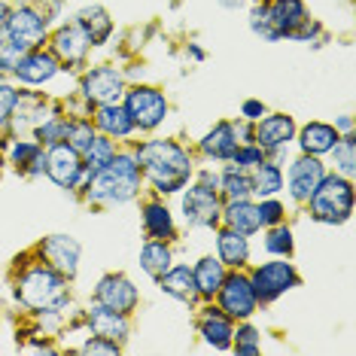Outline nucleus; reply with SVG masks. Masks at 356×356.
Here are the masks:
<instances>
[{
    "mask_svg": "<svg viewBox=\"0 0 356 356\" xmlns=\"http://www.w3.org/2000/svg\"><path fill=\"white\" fill-rule=\"evenodd\" d=\"M192 274H195V289L201 298H213L216 293H220L222 280H225V265L220 262V259L213 256H204L198 259V265L192 268Z\"/></svg>",
    "mask_w": 356,
    "mask_h": 356,
    "instance_id": "nucleus-28",
    "label": "nucleus"
},
{
    "mask_svg": "<svg viewBox=\"0 0 356 356\" xmlns=\"http://www.w3.org/2000/svg\"><path fill=\"white\" fill-rule=\"evenodd\" d=\"M125 104L122 107L128 110V116H131L134 128H140V131H152V128H159L165 122L168 116V101L165 95L159 92V88L152 86H134V88H125Z\"/></svg>",
    "mask_w": 356,
    "mask_h": 356,
    "instance_id": "nucleus-5",
    "label": "nucleus"
},
{
    "mask_svg": "<svg viewBox=\"0 0 356 356\" xmlns=\"http://www.w3.org/2000/svg\"><path fill=\"white\" fill-rule=\"evenodd\" d=\"M19 104V92L10 86V83H0V131L10 125V116Z\"/></svg>",
    "mask_w": 356,
    "mask_h": 356,
    "instance_id": "nucleus-44",
    "label": "nucleus"
},
{
    "mask_svg": "<svg viewBox=\"0 0 356 356\" xmlns=\"http://www.w3.org/2000/svg\"><path fill=\"white\" fill-rule=\"evenodd\" d=\"M15 298L28 311H37V314L61 311L67 305V277L49 268L46 262H34L15 280Z\"/></svg>",
    "mask_w": 356,
    "mask_h": 356,
    "instance_id": "nucleus-3",
    "label": "nucleus"
},
{
    "mask_svg": "<svg viewBox=\"0 0 356 356\" xmlns=\"http://www.w3.org/2000/svg\"><path fill=\"white\" fill-rule=\"evenodd\" d=\"M95 128L107 137H116V140L134 134V122L122 104H98L95 107Z\"/></svg>",
    "mask_w": 356,
    "mask_h": 356,
    "instance_id": "nucleus-23",
    "label": "nucleus"
},
{
    "mask_svg": "<svg viewBox=\"0 0 356 356\" xmlns=\"http://www.w3.org/2000/svg\"><path fill=\"white\" fill-rule=\"evenodd\" d=\"M305 204H311V216L323 225L347 222L350 213H353V183H350V177L326 174Z\"/></svg>",
    "mask_w": 356,
    "mask_h": 356,
    "instance_id": "nucleus-4",
    "label": "nucleus"
},
{
    "mask_svg": "<svg viewBox=\"0 0 356 356\" xmlns=\"http://www.w3.org/2000/svg\"><path fill=\"white\" fill-rule=\"evenodd\" d=\"M134 156H137V165H140V174L161 195L186 189L189 177L195 174L192 156L174 140H147L134 149Z\"/></svg>",
    "mask_w": 356,
    "mask_h": 356,
    "instance_id": "nucleus-1",
    "label": "nucleus"
},
{
    "mask_svg": "<svg viewBox=\"0 0 356 356\" xmlns=\"http://www.w3.org/2000/svg\"><path fill=\"white\" fill-rule=\"evenodd\" d=\"M119 350H122L119 341H110V338H101V335H92L83 347H79V353H107V356L119 353Z\"/></svg>",
    "mask_w": 356,
    "mask_h": 356,
    "instance_id": "nucleus-45",
    "label": "nucleus"
},
{
    "mask_svg": "<svg viewBox=\"0 0 356 356\" xmlns=\"http://www.w3.org/2000/svg\"><path fill=\"white\" fill-rule=\"evenodd\" d=\"M137 286L125 274H107V277L98 280L95 286V302L104 305V307H113L119 314H131L137 307Z\"/></svg>",
    "mask_w": 356,
    "mask_h": 356,
    "instance_id": "nucleus-14",
    "label": "nucleus"
},
{
    "mask_svg": "<svg viewBox=\"0 0 356 356\" xmlns=\"http://www.w3.org/2000/svg\"><path fill=\"white\" fill-rule=\"evenodd\" d=\"M265 250H268L271 256H280V259H289L293 256V232H289V225H271L268 234H265Z\"/></svg>",
    "mask_w": 356,
    "mask_h": 356,
    "instance_id": "nucleus-38",
    "label": "nucleus"
},
{
    "mask_svg": "<svg viewBox=\"0 0 356 356\" xmlns=\"http://www.w3.org/2000/svg\"><path fill=\"white\" fill-rule=\"evenodd\" d=\"M338 128L335 125H326V122H311L302 128V134H298V147L307 156H326V152L338 143Z\"/></svg>",
    "mask_w": 356,
    "mask_h": 356,
    "instance_id": "nucleus-27",
    "label": "nucleus"
},
{
    "mask_svg": "<svg viewBox=\"0 0 356 356\" xmlns=\"http://www.w3.org/2000/svg\"><path fill=\"white\" fill-rule=\"evenodd\" d=\"M3 34L15 40V43L28 46V49H37V46L46 43V15L34 10V6H19V10H10V19H6Z\"/></svg>",
    "mask_w": 356,
    "mask_h": 356,
    "instance_id": "nucleus-12",
    "label": "nucleus"
},
{
    "mask_svg": "<svg viewBox=\"0 0 356 356\" xmlns=\"http://www.w3.org/2000/svg\"><path fill=\"white\" fill-rule=\"evenodd\" d=\"M6 19H10V6H6V0H0V37H3Z\"/></svg>",
    "mask_w": 356,
    "mask_h": 356,
    "instance_id": "nucleus-48",
    "label": "nucleus"
},
{
    "mask_svg": "<svg viewBox=\"0 0 356 356\" xmlns=\"http://www.w3.org/2000/svg\"><path fill=\"white\" fill-rule=\"evenodd\" d=\"M329 156H332V165H335V174L353 177V171H356V137H353V131L338 137V143L329 149Z\"/></svg>",
    "mask_w": 356,
    "mask_h": 356,
    "instance_id": "nucleus-34",
    "label": "nucleus"
},
{
    "mask_svg": "<svg viewBox=\"0 0 356 356\" xmlns=\"http://www.w3.org/2000/svg\"><path fill=\"white\" fill-rule=\"evenodd\" d=\"M250 283L256 289V298L262 305H271L274 298H280L283 293H289L293 286H298V271L293 268V262H265L250 274Z\"/></svg>",
    "mask_w": 356,
    "mask_h": 356,
    "instance_id": "nucleus-8",
    "label": "nucleus"
},
{
    "mask_svg": "<svg viewBox=\"0 0 356 356\" xmlns=\"http://www.w3.org/2000/svg\"><path fill=\"white\" fill-rule=\"evenodd\" d=\"M198 332L201 338L213 347V350H232V338H234V326H232V317L222 314L220 307H204L198 317Z\"/></svg>",
    "mask_w": 356,
    "mask_h": 356,
    "instance_id": "nucleus-18",
    "label": "nucleus"
},
{
    "mask_svg": "<svg viewBox=\"0 0 356 356\" xmlns=\"http://www.w3.org/2000/svg\"><path fill=\"white\" fill-rule=\"evenodd\" d=\"M238 143H241V140H238V134H234V125H232V122H220V125H213L204 137H201L198 149L204 152L207 159L232 161L234 149H238Z\"/></svg>",
    "mask_w": 356,
    "mask_h": 356,
    "instance_id": "nucleus-20",
    "label": "nucleus"
},
{
    "mask_svg": "<svg viewBox=\"0 0 356 356\" xmlns=\"http://www.w3.org/2000/svg\"><path fill=\"white\" fill-rule=\"evenodd\" d=\"M232 350L241 356H259L262 353V344H259V332L253 326H241L232 338Z\"/></svg>",
    "mask_w": 356,
    "mask_h": 356,
    "instance_id": "nucleus-41",
    "label": "nucleus"
},
{
    "mask_svg": "<svg viewBox=\"0 0 356 356\" xmlns=\"http://www.w3.org/2000/svg\"><path fill=\"white\" fill-rule=\"evenodd\" d=\"M250 28H253V34H259L262 40H283L280 31L274 28V19H271V10H268V0H262V3L253 6V13H250Z\"/></svg>",
    "mask_w": 356,
    "mask_h": 356,
    "instance_id": "nucleus-37",
    "label": "nucleus"
},
{
    "mask_svg": "<svg viewBox=\"0 0 356 356\" xmlns=\"http://www.w3.org/2000/svg\"><path fill=\"white\" fill-rule=\"evenodd\" d=\"M189 55H192V58H195V61H201V58H204V52H201L198 46H189Z\"/></svg>",
    "mask_w": 356,
    "mask_h": 356,
    "instance_id": "nucleus-50",
    "label": "nucleus"
},
{
    "mask_svg": "<svg viewBox=\"0 0 356 356\" xmlns=\"http://www.w3.org/2000/svg\"><path fill=\"white\" fill-rule=\"evenodd\" d=\"M253 195L259 198H271V195H277V192L283 189V171H280V165H274V161H259V165L253 168Z\"/></svg>",
    "mask_w": 356,
    "mask_h": 356,
    "instance_id": "nucleus-32",
    "label": "nucleus"
},
{
    "mask_svg": "<svg viewBox=\"0 0 356 356\" xmlns=\"http://www.w3.org/2000/svg\"><path fill=\"white\" fill-rule=\"evenodd\" d=\"M222 213V198L216 189H207V186H189V192L183 195V220L192 225V229H213L220 222Z\"/></svg>",
    "mask_w": 356,
    "mask_h": 356,
    "instance_id": "nucleus-9",
    "label": "nucleus"
},
{
    "mask_svg": "<svg viewBox=\"0 0 356 356\" xmlns=\"http://www.w3.org/2000/svg\"><path fill=\"white\" fill-rule=\"evenodd\" d=\"M220 220L229 225V229L241 232V234H256L259 229H262V220H259V207L253 204L250 198H241V201H225L222 204V213Z\"/></svg>",
    "mask_w": 356,
    "mask_h": 356,
    "instance_id": "nucleus-21",
    "label": "nucleus"
},
{
    "mask_svg": "<svg viewBox=\"0 0 356 356\" xmlns=\"http://www.w3.org/2000/svg\"><path fill=\"white\" fill-rule=\"evenodd\" d=\"M174 256H171V247L165 244V241H147L140 250V268L149 274V277H161L168 268H171Z\"/></svg>",
    "mask_w": 356,
    "mask_h": 356,
    "instance_id": "nucleus-33",
    "label": "nucleus"
},
{
    "mask_svg": "<svg viewBox=\"0 0 356 356\" xmlns=\"http://www.w3.org/2000/svg\"><path fill=\"white\" fill-rule=\"evenodd\" d=\"M140 165L134 152H116L98 171H88L83 186L86 198L95 204H125L140 192Z\"/></svg>",
    "mask_w": 356,
    "mask_h": 356,
    "instance_id": "nucleus-2",
    "label": "nucleus"
},
{
    "mask_svg": "<svg viewBox=\"0 0 356 356\" xmlns=\"http://www.w3.org/2000/svg\"><path fill=\"white\" fill-rule=\"evenodd\" d=\"M76 25L83 28V34L88 37V43L101 46L104 40L110 37V31H113V19L107 15L104 6H86V10H79V15H76Z\"/></svg>",
    "mask_w": 356,
    "mask_h": 356,
    "instance_id": "nucleus-29",
    "label": "nucleus"
},
{
    "mask_svg": "<svg viewBox=\"0 0 356 356\" xmlns=\"http://www.w3.org/2000/svg\"><path fill=\"white\" fill-rule=\"evenodd\" d=\"M232 161L238 168H256L259 161H265V149L259 147V143H238V149H234V156H232Z\"/></svg>",
    "mask_w": 356,
    "mask_h": 356,
    "instance_id": "nucleus-42",
    "label": "nucleus"
},
{
    "mask_svg": "<svg viewBox=\"0 0 356 356\" xmlns=\"http://www.w3.org/2000/svg\"><path fill=\"white\" fill-rule=\"evenodd\" d=\"M6 149H10V161L25 177H40L46 171V152L40 140H15Z\"/></svg>",
    "mask_w": 356,
    "mask_h": 356,
    "instance_id": "nucleus-24",
    "label": "nucleus"
},
{
    "mask_svg": "<svg viewBox=\"0 0 356 356\" xmlns=\"http://www.w3.org/2000/svg\"><path fill=\"white\" fill-rule=\"evenodd\" d=\"M86 326L92 335L110 338V341H125L128 332H131V326H128V314H119V311L104 307L98 302L86 311Z\"/></svg>",
    "mask_w": 356,
    "mask_h": 356,
    "instance_id": "nucleus-17",
    "label": "nucleus"
},
{
    "mask_svg": "<svg viewBox=\"0 0 356 356\" xmlns=\"http://www.w3.org/2000/svg\"><path fill=\"white\" fill-rule=\"evenodd\" d=\"M46 174H49V180L55 186H61V189H83L86 180H88V168L83 156L67 147V143H52L49 149H46Z\"/></svg>",
    "mask_w": 356,
    "mask_h": 356,
    "instance_id": "nucleus-6",
    "label": "nucleus"
},
{
    "mask_svg": "<svg viewBox=\"0 0 356 356\" xmlns=\"http://www.w3.org/2000/svg\"><path fill=\"white\" fill-rule=\"evenodd\" d=\"M326 177V168H323L320 156H298L293 165H289L286 174V186H289V195H293L298 204H305L307 198L314 195V189L320 186V180Z\"/></svg>",
    "mask_w": 356,
    "mask_h": 356,
    "instance_id": "nucleus-13",
    "label": "nucleus"
},
{
    "mask_svg": "<svg viewBox=\"0 0 356 356\" xmlns=\"http://www.w3.org/2000/svg\"><path fill=\"white\" fill-rule=\"evenodd\" d=\"M46 3H52V6H58V0H43V6H46Z\"/></svg>",
    "mask_w": 356,
    "mask_h": 356,
    "instance_id": "nucleus-51",
    "label": "nucleus"
},
{
    "mask_svg": "<svg viewBox=\"0 0 356 356\" xmlns=\"http://www.w3.org/2000/svg\"><path fill=\"white\" fill-rule=\"evenodd\" d=\"M256 3H262V0H256Z\"/></svg>",
    "mask_w": 356,
    "mask_h": 356,
    "instance_id": "nucleus-52",
    "label": "nucleus"
},
{
    "mask_svg": "<svg viewBox=\"0 0 356 356\" xmlns=\"http://www.w3.org/2000/svg\"><path fill=\"white\" fill-rule=\"evenodd\" d=\"M116 156V147H113V137L107 134H95V140L88 143V149L83 152V161L88 171H98V168H104L107 161Z\"/></svg>",
    "mask_w": 356,
    "mask_h": 356,
    "instance_id": "nucleus-35",
    "label": "nucleus"
},
{
    "mask_svg": "<svg viewBox=\"0 0 356 356\" xmlns=\"http://www.w3.org/2000/svg\"><path fill=\"white\" fill-rule=\"evenodd\" d=\"M216 298H220V311L229 314L232 320H250L256 314V307H259L253 283H250L247 274H241V268L225 274V280H222Z\"/></svg>",
    "mask_w": 356,
    "mask_h": 356,
    "instance_id": "nucleus-7",
    "label": "nucleus"
},
{
    "mask_svg": "<svg viewBox=\"0 0 356 356\" xmlns=\"http://www.w3.org/2000/svg\"><path fill=\"white\" fill-rule=\"evenodd\" d=\"M64 131H67V116H61V113H52L49 119H46L43 125L37 128V140L43 143V147H52V143H61L64 140Z\"/></svg>",
    "mask_w": 356,
    "mask_h": 356,
    "instance_id": "nucleus-40",
    "label": "nucleus"
},
{
    "mask_svg": "<svg viewBox=\"0 0 356 356\" xmlns=\"http://www.w3.org/2000/svg\"><path fill=\"white\" fill-rule=\"evenodd\" d=\"M198 183L220 192V174H213V171H198Z\"/></svg>",
    "mask_w": 356,
    "mask_h": 356,
    "instance_id": "nucleus-47",
    "label": "nucleus"
},
{
    "mask_svg": "<svg viewBox=\"0 0 356 356\" xmlns=\"http://www.w3.org/2000/svg\"><path fill=\"white\" fill-rule=\"evenodd\" d=\"M268 10H271L274 28L280 31V37H289L307 19V10L302 0H271Z\"/></svg>",
    "mask_w": 356,
    "mask_h": 356,
    "instance_id": "nucleus-30",
    "label": "nucleus"
},
{
    "mask_svg": "<svg viewBox=\"0 0 356 356\" xmlns=\"http://www.w3.org/2000/svg\"><path fill=\"white\" fill-rule=\"evenodd\" d=\"M253 195V177H250L247 168H225L220 174V198L225 201H241V198H250Z\"/></svg>",
    "mask_w": 356,
    "mask_h": 356,
    "instance_id": "nucleus-31",
    "label": "nucleus"
},
{
    "mask_svg": "<svg viewBox=\"0 0 356 356\" xmlns=\"http://www.w3.org/2000/svg\"><path fill=\"white\" fill-rule=\"evenodd\" d=\"M335 128H341L344 134H350V131H353V119H350V116H341V119H338V125H335Z\"/></svg>",
    "mask_w": 356,
    "mask_h": 356,
    "instance_id": "nucleus-49",
    "label": "nucleus"
},
{
    "mask_svg": "<svg viewBox=\"0 0 356 356\" xmlns=\"http://www.w3.org/2000/svg\"><path fill=\"white\" fill-rule=\"evenodd\" d=\"M293 137H296V122L286 113H274V116H265L253 125V143H259L265 152H280Z\"/></svg>",
    "mask_w": 356,
    "mask_h": 356,
    "instance_id": "nucleus-15",
    "label": "nucleus"
},
{
    "mask_svg": "<svg viewBox=\"0 0 356 356\" xmlns=\"http://www.w3.org/2000/svg\"><path fill=\"white\" fill-rule=\"evenodd\" d=\"M31 49L22 43H15V40L10 37H0V74H15V67L22 64V58H25Z\"/></svg>",
    "mask_w": 356,
    "mask_h": 356,
    "instance_id": "nucleus-39",
    "label": "nucleus"
},
{
    "mask_svg": "<svg viewBox=\"0 0 356 356\" xmlns=\"http://www.w3.org/2000/svg\"><path fill=\"white\" fill-rule=\"evenodd\" d=\"M216 259L225 265V268H244L250 259V241L247 234L234 232V229H220L216 234Z\"/></svg>",
    "mask_w": 356,
    "mask_h": 356,
    "instance_id": "nucleus-22",
    "label": "nucleus"
},
{
    "mask_svg": "<svg viewBox=\"0 0 356 356\" xmlns=\"http://www.w3.org/2000/svg\"><path fill=\"white\" fill-rule=\"evenodd\" d=\"M58 70H61V61L55 58L52 52H43L37 46V49H31L25 58H22V64L15 67V76L25 86H43V83H49Z\"/></svg>",
    "mask_w": 356,
    "mask_h": 356,
    "instance_id": "nucleus-19",
    "label": "nucleus"
},
{
    "mask_svg": "<svg viewBox=\"0 0 356 356\" xmlns=\"http://www.w3.org/2000/svg\"><path fill=\"white\" fill-rule=\"evenodd\" d=\"M95 125L88 122V119H67V131H64V143L67 147H74L79 156L88 149V143L95 140Z\"/></svg>",
    "mask_w": 356,
    "mask_h": 356,
    "instance_id": "nucleus-36",
    "label": "nucleus"
},
{
    "mask_svg": "<svg viewBox=\"0 0 356 356\" xmlns=\"http://www.w3.org/2000/svg\"><path fill=\"white\" fill-rule=\"evenodd\" d=\"M161 293H168L171 298H180V302H195L198 289H195V274H192L189 265H177V268H168L159 277Z\"/></svg>",
    "mask_w": 356,
    "mask_h": 356,
    "instance_id": "nucleus-25",
    "label": "nucleus"
},
{
    "mask_svg": "<svg viewBox=\"0 0 356 356\" xmlns=\"http://www.w3.org/2000/svg\"><path fill=\"white\" fill-rule=\"evenodd\" d=\"M241 116H244L247 122H259V119L265 116V104L262 101H244V107H241Z\"/></svg>",
    "mask_w": 356,
    "mask_h": 356,
    "instance_id": "nucleus-46",
    "label": "nucleus"
},
{
    "mask_svg": "<svg viewBox=\"0 0 356 356\" xmlns=\"http://www.w3.org/2000/svg\"><path fill=\"white\" fill-rule=\"evenodd\" d=\"M88 49H92V43H88V37L83 34V28L76 25H64L52 34V55L58 58L61 64H67V67H74V64H83Z\"/></svg>",
    "mask_w": 356,
    "mask_h": 356,
    "instance_id": "nucleus-16",
    "label": "nucleus"
},
{
    "mask_svg": "<svg viewBox=\"0 0 356 356\" xmlns=\"http://www.w3.org/2000/svg\"><path fill=\"white\" fill-rule=\"evenodd\" d=\"M143 229H147V238L149 241H174V216L168 204H161V201H147L143 204Z\"/></svg>",
    "mask_w": 356,
    "mask_h": 356,
    "instance_id": "nucleus-26",
    "label": "nucleus"
},
{
    "mask_svg": "<svg viewBox=\"0 0 356 356\" xmlns=\"http://www.w3.org/2000/svg\"><path fill=\"white\" fill-rule=\"evenodd\" d=\"M86 104H119L125 95V79L116 67H92L79 83Z\"/></svg>",
    "mask_w": 356,
    "mask_h": 356,
    "instance_id": "nucleus-10",
    "label": "nucleus"
},
{
    "mask_svg": "<svg viewBox=\"0 0 356 356\" xmlns=\"http://www.w3.org/2000/svg\"><path fill=\"white\" fill-rule=\"evenodd\" d=\"M37 256L40 262H46L49 268H55L58 274H64L67 280L76 277L79 271V244L70 234H49L37 244Z\"/></svg>",
    "mask_w": 356,
    "mask_h": 356,
    "instance_id": "nucleus-11",
    "label": "nucleus"
},
{
    "mask_svg": "<svg viewBox=\"0 0 356 356\" xmlns=\"http://www.w3.org/2000/svg\"><path fill=\"white\" fill-rule=\"evenodd\" d=\"M256 207H259V220H262L265 229H271V225L283 222V213H286V207H283L274 195H271V198H262Z\"/></svg>",
    "mask_w": 356,
    "mask_h": 356,
    "instance_id": "nucleus-43",
    "label": "nucleus"
}]
</instances>
